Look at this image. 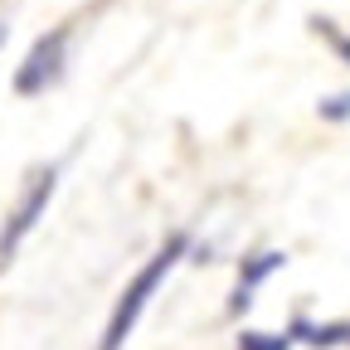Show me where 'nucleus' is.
Returning <instances> with one entry per match:
<instances>
[{"mask_svg":"<svg viewBox=\"0 0 350 350\" xmlns=\"http://www.w3.org/2000/svg\"><path fill=\"white\" fill-rule=\"evenodd\" d=\"M190 253V234H180L175 229L142 268H137V278H131L126 287H122V297L112 301V317H107V331H103V340H98V350H122L126 340H131V331H137V321H142V312L151 306V297L161 292V282L175 273V262H180Z\"/></svg>","mask_w":350,"mask_h":350,"instance_id":"obj_1","label":"nucleus"},{"mask_svg":"<svg viewBox=\"0 0 350 350\" xmlns=\"http://www.w3.org/2000/svg\"><path fill=\"white\" fill-rule=\"evenodd\" d=\"M54 190H59V165H54V161H49V165H34V170L25 175V190H20V200L10 204L5 224H0V273H5L10 262H15L20 243L34 234V224H39V219L49 214Z\"/></svg>","mask_w":350,"mask_h":350,"instance_id":"obj_2","label":"nucleus"},{"mask_svg":"<svg viewBox=\"0 0 350 350\" xmlns=\"http://www.w3.org/2000/svg\"><path fill=\"white\" fill-rule=\"evenodd\" d=\"M68 39H73V25H59V29L39 34L29 44L25 64L15 68V93L20 98H39V93H49V88L64 83V73H68Z\"/></svg>","mask_w":350,"mask_h":350,"instance_id":"obj_3","label":"nucleus"},{"mask_svg":"<svg viewBox=\"0 0 350 350\" xmlns=\"http://www.w3.org/2000/svg\"><path fill=\"white\" fill-rule=\"evenodd\" d=\"M278 268H287V253H282V248H262V253L243 258V262H239V287H234V297H229V317H243L248 306H253V287L268 282Z\"/></svg>","mask_w":350,"mask_h":350,"instance_id":"obj_4","label":"nucleus"},{"mask_svg":"<svg viewBox=\"0 0 350 350\" xmlns=\"http://www.w3.org/2000/svg\"><path fill=\"white\" fill-rule=\"evenodd\" d=\"M287 336L317 345V350H331V345H350V321H326V326H317V321H292Z\"/></svg>","mask_w":350,"mask_h":350,"instance_id":"obj_5","label":"nucleus"},{"mask_svg":"<svg viewBox=\"0 0 350 350\" xmlns=\"http://www.w3.org/2000/svg\"><path fill=\"white\" fill-rule=\"evenodd\" d=\"M234 350H292V336H273V331H243Z\"/></svg>","mask_w":350,"mask_h":350,"instance_id":"obj_6","label":"nucleus"},{"mask_svg":"<svg viewBox=\"0 0 350 350\" xmlns=\"http://www.w3.org/2000/svg\"><path fill=\"white\" fill-rule=\"evenodd\" d=\"M321 117H326V122H345V117H350V93L326 98V103H321Z\"/></svg>","mask_w":350,"mask_h":350,"instance_id":"obj_7","label":"nucleus"},{"mask_svg":"<svg viewBox=\"0 0 350 350\" xmlns=\"http://www.w3.org/2000/svg\"><path fill=\"white\" fill-rule=\"evenodd\" d=\"M5 39H10V20L0 15V49H5Z\"/></svg>","mask_w":350,"mask_h":350,"instance_id":"obj_8","label":"nucleus"},{"mask_svg":"<svg viewBox=\"0 0 350 350\" xmlns=\"http://www.w3.org/2000/svg\"><path fill=\"white\" fill-rule=\"evenodd\" d=\"M336 49H340V59L350 64V39H336Z\"/></svg>","mask_w":350,"mask_h":350,"instance_id":"obj_9","label":"nucleus"}]
</instances>
